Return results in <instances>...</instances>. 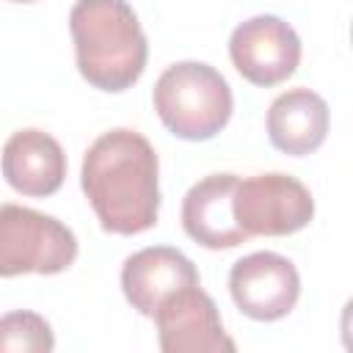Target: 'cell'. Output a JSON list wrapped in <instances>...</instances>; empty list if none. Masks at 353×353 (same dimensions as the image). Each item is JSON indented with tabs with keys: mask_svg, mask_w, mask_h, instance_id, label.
Masks as SVG:
<instances>
[{
	"mask_svg": "<svg viewBox=\"0 0 353 353\" xmlns=\"http://www.w3.org/2000/svg\"><path fill=\"white\" fill-rule=\"evenodd\" d=\"M157 342L163 353H234V342L226 336L215 301L190 284L174 290L154 309Z\"/></svg>",
	"mask_w": 353,
	"mask_h": 353,
	"instance_id": "obj_8",
	"label": "cell"
},
{
	"mask_svg": "<svg viewBox=\"0 0 353 353\" xmlns=\"http://www.w3.org/2000/svg\"><path fill=\"white\" fill-rule=\"evenodd\" d=\"M6 182L22 196H52L66 179V154L63 146L44 130L28 127L17 130L0 157Z\"/></svg>",
	"mask_w": 353,
	"mask_h": 353,
	"instance_id": "obj_10",
	"label": "cell"
},
{
	"mask_svg": "<svg viewBox=\"0 0 353 353\" xmlns=\"http://www.w3.org/2000/svg\"><path fill=\"white\" fill-rule=\"evenodd\" d=\"M237 176L234 174H210L199 179L182 199V226L188 237L199 245L221 251L234 248L248 240V234L237 226L232 212V193Z\"/></svg>",
	"mask_w": 353,
	"mask_h": 353,
	"instance_id": "obj_11",
	"label": "cell"
},
{
	"mask_svg": "<svg viewBox=\"0 0 353 353\" xmlns=\"http://www.w3.org/2000/svg\"><path fill=\"white\" fill-rule=\"evenodd\" d=\"M229 292L234 306L259 323L287 317L301 295L295 265L276 251H254L229 270Z\"/></svg>",
	"mask_w": 353,
	"mask_h": 353,
	"instance_id": "obj_7",
	"label": "cell"
},
{
	"mask_svg": "<svg viewBox=\"0 0 353 353\" xmlns=\"http://www.w3.org/2000/svg\"><path fill=\"white\" fill-rule=\"evenodd\" d=\"M154 110L168 132L182 141H210L232 116V88L226 77L201 61L168 66L152 91Z\"/></svg>",
	"mask_w": 353,
	"mask_h": 353,
	"instance_id": "obj_3",
	"label": "cell"
},
{
	"mask_svg": "<svg viewBox=\"0 0 353 353\" xmlns=\"http://www.w3.org/2000/svg\"><path fill=\"white\" fill-rule=\"evenodd\" d=\"M201 284L196 265L171 245H149L130 254L121 265V290L135 312L152 317L165 295L174 290Z\"/></svg>",
	"mask_w": 353,
	"mask_h": 353,
	"instance_id": "obj_9",
	"label": "cell"
},
{
	"mask_svg": "<svg viewBox=\"0 0 353 353\" xmlns=\"http://www.w3.org/2000/svg\"><path fill=\"white\" fill-rule=\"evenodd\" d=\"M328 105L312 88H290L279 94L268 108L270 143L292 157L312 154L328 135Z\"/></svg>",
	"mask_w": 353,
	"mask_h": 353,
	"instance_id": "obj_12",
	"label": "cell"
},
{
	"mask_svg": "<svg viewBox=\"0 0 353 353\" xmlns=\"http://www.w3.org/2000/svg\"><path fill=\"white\" fill-rule=\"evenodd\" d=\"M157 152L138 130L102 132L83 157L80 185L110 234H141L157 223L160 210Z\"/></svg>",
	"mask_w": 353,
	"mask_h": 353,
	"instance_id": "obj_1",
	"label": "cell"
},
{
	"mask_svg": "<svg viewBox=\"0 0 353 353\" xmlns=\"http://www.w3.org/2000/svg\"><path fill=\"white\" fill-rule=\"evenodd\" d=\"M77 72L99 91L121 94L146 69L149 44L127 0H77L69 11Z\"/></svg>",
	"mask_w": 353,
	"mask_h": 353,
	"instance_id": "obj_2",
	"label": "cell"
},
{
	"mask_svg": "<svg viewBox=\"0 0 353 353\" xmlns=\"http://www.w3.org/2000/svg\"><path fill=\"white\" fill-rule=\"evenodd\" d=\"M232 212L248 237H284L309 226L314 218V199L309 188L290 174H254L248 179H237Z\"/></svg>",
	"mask_w": 353,
	"mask_h": 353,
	"instance_id": "obj_5",
	"label": "cell"
},
{
	"mask_svg": "<svg viewBox=\"0 0 353 353\" xmlns=\"http://www.w3.org/2000/svg\"><path fill=\"white\" fill-rule=\"evenodd\" d=\"M14 3H36V0H14Z\"/></svg>",
	"mask_w": 353,
	"mask_h": 353,
	"instance_id": "obj_14",
	"label": "cell"
},
{
	"mask_svg": "<svg viewBox=\"0 0 353 353\" xmlns=\"http://www.w3.org/2000/svg\"><path fill=\"white\" fill-rule=\"evenodd\" d=\"M77 259L74 232L52 215L22 204H0V276H55Z\"/></svg>",
	"mask_w": 353,
	"mask_h": 353,
	"instance_id": "obj_4",
	"label": "cell"
},
{
	"mask_svg": "<svg viewBox=\"0 0 353 353\" xmlns=\"http://www.w3.org/2000/svg\"><path fill=\"white\" fill-rule=\"evenodd\" d=\"M55 336L50 323L36 312H8L0 317V353H50Z\"/></svg>",
	"mask_w": 353,
	"mask_h": 353,
	"instance_id": "obj_13",
	"label": "cell"
},
{
	"mask_svg": "<svg viewBox=\"0 0 353 353\" xmlns=\"http://www.w3.org/2000/svg\"><path fill=\"white\" fill-rule=\"evenodd\" d=\"M234 69L254 85L284 83L301 63V39L290 22L276 14H256L240 22L229 36Z\"/></svg>",
	"mask_w": 353,
	"mask_h": 353,
	"instance_id": "obj_6",
	"label": "cell"
}]
</instances>
